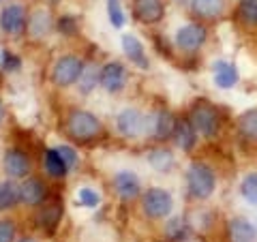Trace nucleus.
<instances>
[{"mask_svg": "<svg viewBox=\"0 0 257 242\" xmlns=\"http://www.w3.org/2000/svg\"><path fill=\"white\" fill-rule=\"evenodd\" d=\"M96 73H94V69L92 67H88V69H84V73H82V77H79V90H82L84 94H88L94 88V84H96Z\"/></svg>", "mask_w": 257, "mask_h": 242, "instance_id": "obj_30", "label": "nucleus"}, {"mask_svg": "<svg viewBox=\"0 0 257 242\" xmlns=\"http://www.w3.org/2000/svg\"><path fill=\"white\" fill-rule=\"evenodd\" d=\"M150 165L157 169V172H170V169L174 167V157H172V152L170 150H152L150 152Z\"/></svg>", "mask_w": 257, "mask_h": 242, "instance_id": "obj_25", "label": "nucleus"}, {"mask_svg": "<svg viewBox=\"0 0 257 242\" xmlns=\"http://www.w3.org/2000/svg\"><path fill=\"white\" fill-rule=\"evenodd\" d=\"M176 129V118L170 114V111H159L152 120V133H155L157 140H167V137L174 135Z\"/></svg>", "mask_w": 257, "mask_h": 242, "instance_id": "obj_20", "label": "nucleus"}, {"mask_svg": "<svg viewBox=\"0 0 257 242\" xmlns=\"http://www.w3.org/2000/svg\"><path fill=\"white\" fill-rule=\"evenodd\" d=\"M67 131L73 140L88 142L101 133V120L86 109H73L67 118Z\"/></svg>", "mask_w": 257, "mask_h": 242, "instance_id": "obj_2", "label": "nucleus"}, {"mask_svg": "<svg viewBox=\"0 0 257 242\" xmlns=\"http://www.w3.org/2000/svg\"><path fill=\"white\" fill-rule=\"evenodd\" d=\"M3 69L7 71V73H15V71H20L22 69L20 56H15L13 52H5L3 54Z\"/></svg>", "mask_w": 257, "mask_h": 242, "instance_id": "obj_31", "label": "nucleus"}, {"mask_svg": "<svg viewBox=\"0 0 257 242\" xmlns=\"http://www.w3.org/2000/svg\"><path fill=\"white\" fill-rule=\"evenodd\" d=\"M47 187L39 178H28L20 187V201L26 206H39L45 199Z\"/></svg>", "mask_w": 257, "mask_h": 242, "instance_id": "obj_15", "label": "nucleus"}, {"mask_svg": "<svg viewBox=\"0 0 257 242\" xmlns=\"http://www.w3.org/2000/svg\"><path fill=\"white\" fill-rule=\"evenodd\" d=\"M142 210L150 219H165L174 210V197L161 187H152L144 193L142 197Z\"/></svg>", "mask_w": 257, "mask_h": 242, "instance_id": "obj_4", "label": "nucleus"}, {"mask_svg": "<svg viewBox=\"0 0 257 242\" xmlns=\"http://www.w3.org/2000/svg\"><path fill=\"white\" fill-rule=\"evenodd\" d=\"M28 28L35 37H45L52 28V20H50V13L47 11H37L35 18H30L28 22Z\"/></svg>", "mask_w": 257, "mask_h": 242, "instance_id": "obj_24", "label": "nucleus"}, {"mask_svg": "<svg viewBox=\"0 0 257 242\" xmlns=\"http://www.w3.org/2000/svg\"><path fill=\"white\" fill-rule=\"evenodd\" d=\"M122 52L126 54V58L131 60L138 69H144V71H146V69L150 67L148 56H146V50H144V43H142L135 35H122Z\"/></svg>", "mask_w": 257, "mask_h": 242, "instance_id": "obj_14", "label": "nucleus"}, {"mask_svg": "<svg viewBox=\"0 0 257 242\" xmlns=\"http://www.w3.org/2000/svg\"><path fill=\"white\" fill-rule=\"evenodd\" d=\"M242 195L251 206H257V174H248L242 180Z\"/></svg>", "mask_w": 257, "mask_h": 242, "instance_id": "obj_28", "label": "nucleus"}, {"mask_svg": "<svg viewBox=\"0 0 257 242\" xmlns=\"http://www.w3.org/2000/svg\"><path fill=\"white\" fill-rule=\"evenodd\" d=\"M114 189L120 199L131 201L142 193V182L133 172H118L114 176Z\"/></svg>", "mask_w": 257, "mask_h": 242, "instance_id": "obj_13", "label": "nucleus"}, {"mask_svg": "<svg viewBox=\"0 0 257 242\" xmlns=\"http://www.w3.org/2000/svg\"><path fill=\"white\" fill-rule=\"evenodd\" d=\"M15 240V225L13 221L0 219V242H13Z\"/></svg>", "mask_w": 257, "mask_h": 242, "instance_id": "obj_32", "label": "nucleus"}, {"mask_svg": "<svg viewBox=\"0 0 257 242\" xmlns=\"http://www.w3.org/2000/svg\"><path fill=\"white\" fill-rule=\"evenodd\" d=\"M187 184L195 199H208L216 189V176L206 163H193L187 172Z\"/></svg>", "mask_w": 257, "mask_h": 242, "instance_id": "obj_3", "label": "nucleus"}, {"mask_svg": "<svg viewBox=\"0 0 257 242\" xmlns=\"http://www.w3.org/2000/svg\"><path fill=\"white\" fill-rule=\"evenodd\" d=\"M62 219V199L52 197L50 201H43V206L37 212V223L39 227L45 231H54L58 227V223Z\"/></svg>", "mask_w": 257, "mask_h": 242, "instance_id": "obj_11", "label": "nucleus"}, {"mask_svg": "<svg viewBox=\"0 0 257 242\" xmlns=\"http://www.w3.org/2000/svg\"><path fill=\"white\" fill-rule=\"evenodd\" d=\"M172 137H176V144H178L180 150H191L197 142V133H195V129H193V125L182 118L176 120V129H174Z\"/></svg>", "mask_w": 257, "mask_h": 242, "instance_id": "obj_18", "label": "nucleus"}, {"mask_svg": "<svg viewBox=\"0 0 257 242\" xmlns=\"http://www.w3.org/2000/svg\"><path fill=\"white\" fill-rule=\"evenodd\" d=\"M116 127L122 137H128V140H133V137H140L144 131H146V118L140 109H133V107H126L118 114L116 118Z\"/></svg>", "mask_w": 257, "mask_h": 242, "instance_id": "obj_6", "label": "nucleus"}, {"mask_svg": "<svg viewBox=\"0 0 257 242\" xmlns=\"http://www.w3.org/2000/svg\"><path fill=\"white\" fill-rule=\"evenodd\" d=\"M212 73H214V84L227 90V88H234L238 84V69L231 62L225 60H216L212 64Z\"/></svg>", "mask_w": 257, "mask_h": 242, "instance_id": "obj_17", "label": "nucleus"}, {"mask_svg": "<svg viewBox=\"0 0 257 242\" xmlns=\"http://www.w3.org/2000/svg\"><path fill=\"white\" fill-rule=\"evenodd\" d=\"M20 204V187L13 180L0 182V210H11Z\"/></svg>", "mask_w": 257, "mask_h": 242, "instance_id": "obj_22", "label": "nucleus"}, {"mask_svg": "<svg viewBox=\"0 0 257 242\" xmlns=\"http://www.w3.org/2000/svg\"><path fill=\"white\" fill-rule=\"evenodd\" d=\"M58 28H60V32L62 35H67V37H71L73 32L77 30V22L71 18V15H64V18H60L58 20Z\"/></svg>", "mask_w": 257, "mask_h": 242, "instance_id": "obj_34", "label": "nucleus"}, {"mask_svg": "<svg viewBox=\"0 0 257 242\" xmlns=\"http://www.w3.org/2000/svg\"><path fill=\"white\" fill-rule=\"evenodd\" d=\"M107 18L111 22V26L122 28L124 26V11L120 0H107Z\"/></svg>", "mask_w": 257, "mask_h": 242, "instance_id": "obj_27", "label": "nucleus"}, {"mask_svg": "<svg viewBox=\"0 0 257 242\" xmlns=\"http://www.w3.org/2000/svg\"><path fill=\"white\" fill-rule=\"evenodd\" d=\"M26 24H28V15L22 5H7L0 11V28L7 35H15V37L22 35Z\"/></svg>", "mask_w": 257, "mask_h": 242, "instance_id": "obj_7", "label": "nucleus"}, {"mask_svg": "<svg viewBox=\"0 0 257 242\" xmlns=\"http://www.w3.org/2000/svg\"><path fill=\"white\" fill-rule=\"evenodd\" d=\"M5 120V105H3V101H0V123Z\"/></svg>", "mask_w": 257, "mask_h": 242, "instance_id": "obj_35", "label": "nucleus"}, {"mask_svg": "<svg viewBox=\"0 0 257 242\" xmlns=\"http://www.w3.org/2000/svg\"><path fill=\"white\" fill-rule=\"evenodd\" d=\"M77 197H79V204H82L84 208H96L101 204V195L94 189H90V187H82V189H79Z\"/></svg>", "mask_w": 257, "mask_h": 242, "instance_id": "obj_29", "label": "nucleus"}, {"mask_svg": "<svg viewBox=\"0 0 257 242\" xmlns=\"http://www.w3.org/2000/svg\"><path fill=\"white\" fill-rule=\"evenodd\" d=\"M225 9V0H193V11L204 20L219 18Z\"/></svg>", "mask_w": 257, "mask_h": 242, "instance_id": "obj_21", "label": "nucleus"}, {"mask_svg": "<svg viewBox=\"0 0 257 242\" xmlns=\"http://www.w3.org/2000/svg\"><path fill=\"white\" fill-rule=\"evenodd\" d=\"M206 41V28L202 24H187L176 32V45L184 52H195Z\"/></svg>", "mask_w": 257, "mask_h": 242, "instance_id": "obj_9", "label": "nucleus"}, {"mask_svg": "<svg viewBox=\"0 0 257 242\" xmlns=\"http://www.w3.org/2000/svg\"><path fill=\"white\" fill-rule=\"evenodd\" d=\"M3 165H5V172L9 178H26L30 174V159L24 150L20 148H9L5 152V159H3Z\"/></svg>", "mask_w": 257, "mask_h": 242, "instance_id": "obj_10", "label": "nucleus"}, {"mask_svg": "<svg viewBox=\"0 0 257 242\" xmlns=\"http://www.w3.org/2000/svg\"><path fill=\"white\" fill-rule=\"evenodd\" d=\"M20 242H37L35 238H24V240H20Z\"/></svg>", "mask_w": 257, "mask_h": 242, "instance_id": "obj_36", "label": "nucleus"}, {"mask_svg": "<svg viewBox=\"0 0 257 242\" xmlns=\"http://www.w3.org/2000/svg\"><path fill=\"white\" fill-rule=\"evenodd\" d=\"M99 84L109 94H118L126 86V69L120 62H107L99 73Z\"/></svg>", "mask_w": 257, "mask_h": 242, "instance_id": "obj_8", "label": "nucleus"}, {"mask_svg": "<svg viewBox=\"0 0 257 242\" xmlns=\"http://www.w3.org/2000/svg\"><path fill=\"white\" fill-rule=\"evenodd\" d=\"M43 165H45V172L52 176V178H64L69 172V165L64 163V159L58 155L56 148L45 150V157H43Z\"/></svg>", "mask_w": 257, "mask_h": 242, "instance_id": "obj_19", "label": "nucleus"}, {"mask_svg": "<svg viewBox=\"0 0 257 242\" xmlns=\"http://www.w3.org/2000/svg\"><path fill=\"white\" fill-rule=\"evenodd\" d=\"M56 150H58V155L64 159V163L69 165V169L77 165V152H75L73 148H71V146H58Z\"/></svg>", "mask_w": 257, "mask_h": 242, "instance_id": "obj_33", "label": "nucleus"}, {"mask_svg": "<svg viewBox=\"0 0 257 242\" xmlns=\"http://www.w3.org/2000/svg\"><path fill=\"white\" fill-rule=\"evenodd\" d=\"M229 242H257V229L246 219H231L227 223Z\"/></svg>", "mask_w": 257, "mask_h": 242, "instance_id": "obj_16", "label": "nucleus"}, {"mask_svg": "<svg viewBox=\"0 0 257 242\" xmlns=\"http://www.w3.org/2000/svg\"><path fill=\"white\" fill-rule=\"evenodd\" d=\"M240 135L251 142H257V109H248L238 118Z\"/></svg>", "mask_w": 257, "mask_h": 242, "instance_id": "obj_23", "label": "nucleus"}, {"mask_svg": "<svg viewBox=\"0 0 257 242\" xmlns=\"http://www.w3.org/2000/svg\"><path fill=\"white\" fill-rule=\"evenodd\" d=\"M84 73V62L77 56H62L56 60L54 69H52V79L56 86L60 88H69L75 82H79V77Z\"/></svg>", "mask_w": 257, "mask_h": 242, "instance_id": "obj_5", "label": "nucleus"}, {"mask_svg": "<svg viewBox=\"0 0 257 242\" xmlns=\"http://www.w3.org/2000/svg\"><path fill=\"white\" fill-rule=\"evenodd\" d=\"M133 13L142 24H157L163 20V0H133Z\"/></svg>", "mask_w": 257, "mask_h": 242, "instance_id": "obj_12", "label": "nucleus"}, {"mask_svg": "<svg viewBox=\"0 0 257 242\" xmlns=\"http://www.w3.org/2000/svg\"><path fill=\"white\" fill-rule=\"evenodd\" d=\"M238 18L248 26H257V0H240Z\"/></svg>", "mask_w": 257, "mask_h": 242, "instance_id": "obj_26", "label": "nucleus"}, {"mask_svg": "<svg viewBox=\"0 0 257 242\" xmlns=\"http://www.w3.org/2000/svg\"><path fill=\"white\" fill-rule=\"evenodd\" d=\"M189 123L193 125V129H195L197 135L214 137L216 133H219L221 118H219V111H216V107H212L208 101H197L195 105L191 107Z\"/></svg>", "mask_w": 257, "mask_h": 242, "instance_id": "obj_1", "label": "nucleus"}]
</instances>
